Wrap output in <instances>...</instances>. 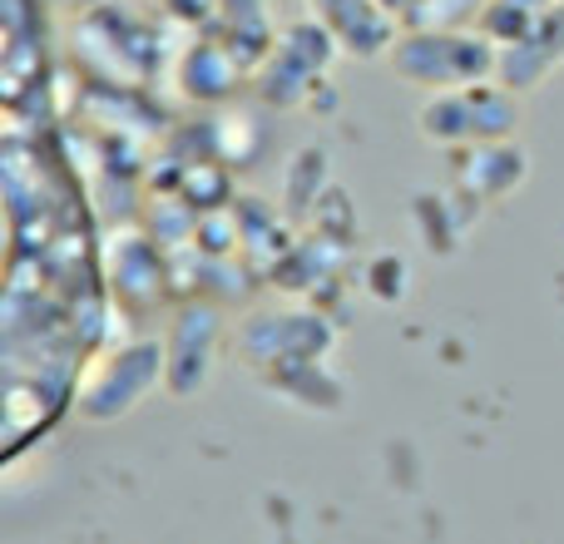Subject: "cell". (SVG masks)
Here are the masks:
<instances>
[{
	"label": "cell",
	"mask_w": 564,
	"mask_h": 544,
	"mask_svg": "<svg viewBox=\"0 0 564 544\" xmlns=\"http://www.w3.org/2000/svg\"><path fill=\"white\" fill-rule=\"evenodd\" d=\"M500 65V45L490 35L460 30H416L391 45V69L421 89H466L490 79Z\"/></svg>",
	"instance_id": "obj_1"
},
{
	"label": "cell",
	"mask_w": 564,
	"mask_h": 544,
	"mask_svg": "<svg viewBox=\"0 0 564 544\" xmlns=\"http://www.w3.org/2000/svg\"><path fill=\"white\" fill-rule=\"evenodd\" d=\"M416 124L431 144H496L520 124V105L516 89L480 79L466 89H436V99L421 105Z\"/></svg>",
	"instance_id": "obj_2"
},
{
	"label": "cell",
	"mask_w": 564,
	"mask_h": 544,
	"mask_svg": "<svg viewBox=\"0 0 564 544\" xmlns=\"http://www.w3.org/2000/svg\"><path fill=\"white\" fill-rule=\"evenodd\" d=\"M555 65H564V0L550 6L520 40L500 45L496 79L506 89H540V79H545Z\"/></svg>",
	"instance_id": "obj_3"
},
{
	"label": "cell",
	"mask_w": 564,
	"mask_h": 544,
	"mask_svg": "<svg viewBox=\"0 0 564 544\" xmlns=\"http://www.w3.org/2000/svg\"><path fill=\"white\" fill-rule=\"evenodd\" d=\"M312 15L322 20L327 35H337L357 55H377L391 45V20L381 0H312Z\"/></svg>",
	"instance_id": "obj_4"
}]
</instances>
